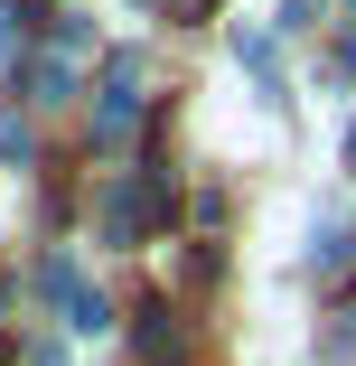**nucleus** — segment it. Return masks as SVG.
I'll return each mask as SVG.
<instances>
[{
  "instance_id": "nucleus-14",
  "label": "nucleus",
  "mask_w": 356,
  "mask_h": 366,
  "mask_svg": "<svg viewBox=\"0 0 356 366\" xmlns=\"http://www.w3.org/2000/svg\"><path fill=\"white\" fill-rule=\"evenodd\" d=\"M0 366H10V338H0Z\"/></svg>"
},
{
  "instance_id": "nucleus-12",
  "label": "nucleus",
  "mask_w": 356,
  "mask_h": 366,
  "mask_svg": "<svg viewBox=\"0 0 356 366\" xmlns=\"http://www.w3.org/2000/svg\"><path fill=\"white\" fill-rule=\"evenodd\" d=\"M29 366H66V357H56V347H38V357H29Z\"/></svg>"
},
{
  "instance_id": "nucleus-1",
  "label": "nucleus",
  "mask_w": 356,
  "mask_h": 366,
  "mask_svg": "<svg viewBox=\"0 0 356 366\" xmlns=\"http://www.w3.org/2000/svg\"><path fill=\"white\" fill-rule=\"evenodd\" d=\"M141 113H151V56L113 47L103 76H94V151H122V141L141 132Z\"/></svg>"
},
{
  "instance_id": "nucleus-13",
  "label": "nucleus",
  "mask_w": 356,
  "mask_h": 366,
  "mask_svg": "<svg viewBox=\"0 0 356 366\" xmlns=\"http://www.w3.org/2000/svg\"><path fill=\"white\" fill-rule=\"evenodd\" d=\"M347 169H356V132H347Z\"/></svg>"
},
{
  "instance_id": "nucleus-11",
  "label": "nucleus",
  "mask_w": 356,
  "mask_h": 366,
  "mask_svg": "<svg viewBox=\"0 0 356 366\" xmlns=\"http://www.w3.org/2000/svg\"><path fill=\"white\" fill-rule=\"evenodd\" d=\"M206 10H216V0H169V19H206Z\"/></svg>"
},
{
  "instance_id": "nucleus-3",
  "label": "nucleus",
  "mask_w": 356,
  "mask_h": 366,
  "mask_svg": "<svg viewBox=\"0 0 356 366\" xmlns=\"http://www.w3.org/2000/svg\"><path fill=\"white\" fill-rule=\"evenodd\" d=\"M160 207H169V179H160V169H131V179H113V188H103V244H141Z\"/></svg>"
},
{
  "instance_id": "nucleus-5",
  "label": "nucleus",
  "mask_w": 356,
  "mask_h": 366,
  "mask_svg": "<svg viewBox=\"0 0 356 366\" xmlns=\"http://www.w3.org/2000/svg\"><path fill=\"white\" fill-rule=\"evenodd\" d=\"M310 272H356V216H337V207L310 216Z\"/></svg>"
},
{
  "instance_id": "nucleus-9",
  "label": "nucleus",
  "mask_w": 356,
  "mask_h": 366,
  "mask_svg": "<svg viewBox=\"0 0 356 366\" xmlns=\"http://www.w3.org/2000/svg\"><path fill=\"white\" fill-rule=\"evenodd\" d=\"M29 151H38L29 122H19V113H0V160H19V169H29Z\"/></svg>"
},
{
  "instance_id": "nucleus-2",
  "label": "nucleus",
  "mask_w": 356,
  "mask_h": 366,
  "mask_svg": "<svg viewBox=\"0 0 356 366\" xmlns=\"http://www.w3.org/2000/svg\"><path fill=\"white\" fill-rule=\"evenodd\" d=\"M38 291L56 301V320L76 329V338H103V329H113V301L85 282V263H76V254H47V263H38Z\"/></svg>"
},
{
  "instance_id": "nucleus-6",
  "label": "nucleus",
  "mask_w": 356,
  "mask_h": 366,
  "mask_svg": "<svg viewBox=\"0 0 356 366\" xmlns=\"http://www.w3.org/2000/svg\"><path fill=\"white\" fill-rule=\"evenodd\" d=\"M235 66H253L263 104H281V76H272V29H235Z\"/></svg>"
},
{
  "instance_id": "nucleus-10",
  "label": "nucleus",
  "mask_w": 356,
  "mask_h": 366,
  "mask_svg": "<svg viewBox=\"0 0 356 366\" xmlns=\"http://www.w3.org/2000/svg\"><path fill=\"white\" fill-rule=\"evenodd\" d=\"M319 10L328 0H281V29H319Z\"/></svg>"
},
{
  "instance_id": "nucleus-7",
  "label": "nucleus",
  "mask_w": 356,
  "mask_h": 366,
  "mask_svg": "<svg viewBox=\"0 0 356 366\" xmlns=\"http://www.w3.org/2000/svg\"><path fill=\"white\" fill-rule=\"evenodd\" d=\"M141 357H151V366H169V357H178V320H169V301L141 310Z\"/></svg>"
},
{
  "instance_id": "nucleus-8",
  "label": "nucleus",
  "mask_w": 356,
  "mask_h": 366,
  "mask_svg": "<svg viewBox=\"0 0 356 366\" xmlns=\"http://www.w3.org/2000/svg\"><path fill=\"white\" fill-rule=\"evenodd\" d=\"M29 47V10H19V0H0V66H10Z\"/></svg>"
},
{
  "instance_id": "nucleus-4",
  "label": "nucleus",
  "mask_w": 356,
  "mask_h": 366,
  "mask_svg": "<svg viewBox=\"0 0 356 366\" xmlns=\"http://www.w3.org/2000/svg\"><path fill=\"white\" fill-rule=\"evenodd\" d=\"M76 56H85V19H56L47 56H19V85H29V104H66V94H76Z\"/></svg>"
}]
</instances>
